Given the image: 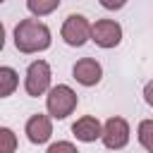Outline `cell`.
Here are the masks:
<instances>
[{"instance_id":"1","label":"cell","mask_w":153,"mask_h":153,"mask_svg":"<svg viewBox=\"0 0 153 153\" xmlns=\"http://www.w3.org/2000/svg\"><path fill=\"white\" fill-rule=\"evenodd\" d=\"M14 45L19 53H38L50 45V29L38 19H22L14 26Z\"/></svg>"},{"instance_id":"2","label":"cell","mask_w":153,"mask_h":153,"mask_svg":"<svg viewBox=\"0 0 153 153\" xmlns=\"http://www.w3.org/2000/svg\"><path fill=\"white\" fill-rule=\"evenodd\" d=\"M45 108L48 112L55 117V120H65L67 115L74 112L76 108V93L67 86V84H57L48 91V98H45Z\"/></svg>"},{"instance_id":"3","label":"cell","mask_w":153,"mask_h":153,"mask_svg":"<svg viewBox=\"0 0 153 153\" xmlns=\"http://www.w3.org/2000/svg\"><path fill=\"white\" fill-rule=\"evenodd\" d=\"M48 86H50V65L45 60L31 62L29 69H26V79H24L26 93L33 96V98H38V96H43L48 91Z\"/></svg>"},{"instance_id":"4","label":"cell","mask_w":153,"mask_h":153,"mask_svg":"<svg viewBox=\"0 0 153 153\" xmlns=\"http://www.w3.org/2000/svg\"><path fill=\"white\" fill-rule=\"evenodd\" d=\"M91 29L93 26L88 24V19L84 14H69L65 19V24H62V38H65L67 45L79 48L91 38Z\"/></svg>"},{"instance_id":"5","label":"cell","mask_w":153,"mask_h":153,"mask_svg":"<svg viewBox=\"0 0 153 153\" xmlns=\"http://www.w3.org/2000/svg\"><path fill=\"white\" fill-rule=\"evenodd\" d=\"M103 143L105 148L110 151H117V148H124L129 143V124L124 117H110L105 124H103Z\"/></svg>"},{"instance_id":"6","label":"cell","mask_w":153,"mask_h":153,"mask_svg":"<svg viewBox=\"0 0 153 153\" xmlns=\"http://www.w3.org/2000/svg\"><path fill=\"white\" fill-rule=\"evenodd\" d=\"M91 41L100 48H115L122 41V26L115 19H98L91 29Z\"/></svg>"},{"instance_id":"7","label":"cell","mask_w":153,"mask_h":153,"mask_svg":"<svg viewBox=\"0 0 153 153\" xmlns=\"http://www.w3.org/2000/svg\"><path fill=\"white\" fill-rule=\"evenodd\" d=\"M72 74H74V79H76L81 86H96V84L100 81V76H103V67H100L93 57H81V60L74 62Z\"/></svg>"},{"instance_id":"8","label":"cell","mask_w":153,"mask_h":153,"mask_svg":"<svg viewBox=\"0 0 153 153\" xmlns=\"http://www.w3.org/2000/svg\"><path fill=\"white\" fill-rule=\"evenodd\" d=\"M50 134H53V124H50L48 115L38 112V115L29 117V122H26V136H29L31 143H45L50 139Z\"/></svg>"},{"instance_id":"9","label":"cell","mask_w":153,"mask_h":153,"mask_svg":"<svg viewBox=\"0 0 153 153\" xmlns=\"http://www.w3.org/2000/svg\"><path fill=\"white\" fill-rule=\"evenodd\" d=\"M72 134H74L79 141L91 143V141H96V139L103 136V127H100V122H98L96 117L86 115V117H79V120L72 124Z\"/></svg>"},{"instance_id":"10","label":"cell","mask_w":153,"mask_h":153,"mask_svg":"<svg viewBox=\"0 0 153 153\" xmlns=\"http://www.w3.org/2000/svg\"><path fill=\"white\" fill-rule=\"evenodd\" d=\"M17 72L12 69V67H0V96L2 98H7V96H12V91L17 88Z\"/></svg>"},{"instance_id":"11","label":"cell","mask_w":153,"mask_h":153,"mask_svg":"<svg viewBox=\"0 0 153 153\" xmlns=\"http://www.w3.org/2000/svg\"><path fill=\"white\" fill-rule=\"evenodd\" d=\"M26 7L36 17H45L60 7V0H26Z\"/></svg>"},{"instance_id":"12","label":"cell","mask_w":153,"mask_h":153,"mask_svg":"<svg viewBox=\"0 0 153 153\" xmlns=\"http://www.w3.org/2000/svg\"><path fill=\"white\" fill-rule=\"evenodd\" d=\"M136 136H139V143L153 153V120H143L136 129Z\"/></svg>"},{"instance_id":"13","label":"cell","mask_w":153,"mask_h":153,"mask_svg":"<svg viewBox=\"0 0 153 153\" xmlns=\"http://www.w3.org/2000/svg\"><path fill=\"white\" fill-rule=\"evenodd\" d=\"M0 139H2V153H14V148H17V139H14L12 129L2 127V129H0Z\"/></svg>"},{"instance_id":"14","label":"cell","mask_w":153,"mask_h":153,"mask_svg":"<svg viewBox=\"0 0 153 153\" xmlns=\"http://www.w3.org/2000/svg\"><path fill=\"white\" fill-rule=\"evenodd\" d=\"M45 153H79V151H76V146L69 143V141H57V143H53Z\"/></svg>"},{"instance_id":"15","label":"cell","mask_w":153,"mask_h":153,"mask_svg":"<svg viewBox=\"0 0 153 153\" xmlns=\"http://www.w3.org/2000/svg\"><path fill=\"white\" fill-rule=\"evenodd\" d=\"M124 2L127 0H100V5L105 10H120V7H124Z\"/></svg>"},{"instance_id":"16","label":"cell","mask_w":153,"mask_h":153,"mask_svg":"<svg viewBox=\"0 0 153 153\" xmlns=\"http://www.w3.org/2000/svg\"><path fill=\"white\" fill-rule=\"evenodd\" d=\"M143 98H146V103L153 108V81L146 84V88H143Z\"/></svg>"},{"instance_id":"17","label":"cell","mask_w":153,"mask_h":153,"mask_svg":"<svg viewBox=\"0 0 153 153\" xmlns=\"http://www.w3.org/2000/svg\"><path fill=\"white\" fill-rule=\"evenodd\" d=\"M148 153H151V151H148Z\"/></svg>"}]
</instances>
